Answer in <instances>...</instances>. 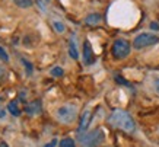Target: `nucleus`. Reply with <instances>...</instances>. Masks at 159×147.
<instances>
[{"label":"nucleus","mask_w":159,"mask_h":147,"mask_svg":"<svg viewBox=\"0 0 159 147\" xmlns=\"http://www.w3.org/2000/svg\"><path fill=\"white\" fill-rule=\"evenodd\" d=\"M110 124L112 127L118 128V130H123L124 133H134L136 130V124L134 119L127 111H123V109H116L112 114L110 115Z\"/></svg>","instance_id":"nucleus-1"},{"label":"nucleus","mask_w":159,"mask_h":147,"mask_svg":"<svg viewBox=\"0 0 159 147\" xmlns=\"http://www.w3.org/2000/svg\"><path fill=\"white\" fill-rule=\"evenodd\" d=\"M105 140V133L101 128H95L91 133L83 134L82 137H79L80 147H99Z\"/></svg>","instance_id":"nucleus-2"},{"label":"nucleus","mask_w":159,"mask_h":147,"mask_svg":"<svg viewBox=\"0 0 159 147\" xmlns=\"http://www.w3.org/2000/svg\"><path fill=\"white\" fill-rule=\"evenodd\" d=\"M56 117H57V119L61 124H66V125L73 124L77 117V108L75 105H70V104L63 105V106H60V108L57 109Z\"/></svg>","instance_id":"nucleus-3"},{"label":"nucleus","mask_w":159,"mask_h":147,"mask_svg":"<svg viewBox=\"0 0 159 147\" xmlns=\"http://www.w3.org/2000/svg\"><path fill=\"white\" fill-rule=\"evenodd\" d=\"M131 51L130 42L124 38H118L114 41L112 47H111V54L116 60H124Z\"/></svg>","instance_id":"nucleus-4"},{"label":"nucleus","mask_w":159,"mask_h":147,"mask_svg":"<svg viewBox=\"0 0 159 147\" xmlns=\"http://www.w3.org/2000/svg\"><path fill=\"white\" fill-rule=\"evenodd\" d=\"M158 42H159V38L156 35L149 33V32H142L133 39V48H136V50H143V48L155 45V44H158Z\"/></svg>","instance_id":"nucleus-5"},{"label":"nucleus","mask_w":159,"mask_h":147,"mask_svg":"<svg viewBox=\"0 0 159 147\" xmlns=\"http://www.w3.org/2000/svg\"><path fill=\"white\" fill-rule=\"evenodd\" d=\"M91 119H92V112L89 109H86L82 114V117H80V121H79V127H77V136L79 137H82L83 134H86L88 127L91 124Z\"/></svg>","instance_id":"nucleus-6"},{"label":"nucleus","mask_w":159,"mask_h":147,"mask_svg":"<svg viewBox=\"0 0 159 147\" xmlns=\"http://www.w3.org/2000/svg\"><path fill=\"white\" fill-rule=\"evenodd\" d=\"M83 63H85V66H92L95 63V54H93L92 45L88 39L83 42Z\"/></svg>","instance_id":"nucleus-7"},{"label":"nucleus","mask_w":159,"mask_h":147,"mask_svg":"<svg viewBox=\"0 0 159 147\" xmlns=\"http://www.w3.org/2000/svg\"><path fill=\"white\" fill-rule=\"evenodd\" d=\"M41 109H43L41 100H34V102H31V104H28L25 106V112L28 115H39L41 114Z\"/></svg>","instance_id":"nucleus-8"},{"label":"nucleus","mask_w":159,"mask_h":147,"mask_svg":"<svg viewBox=\"0 0 159 147\" xmlns=\"http://www.w3.org/2000/svg\"><path fill=\"white\" fill-rule=\"evenodd\" d=\"M69 56H70L73 60H77V58H79V50H77L75 35H73L72 38H70V41H69Z\"/></svg>","instance_id":"nucleus-9"},{"label":"nucleus","mask_w":159,"mask_h":147,"mask_svg":"<svg viewBox=\"0 0 159 147\" xmlns=\"http://www.w3.org/2000/svg\"><path fill=\"white\" fill-rule=\"evenodd\" d=\"M101 20H102V16L99 13H91L85 18V24L89 25V26H95V25L101 24Z\"/></svg>","instance_id":"nucleus-10"},{"label":"nucleus","mask_w":159,"mask_h":147,"mask_svg":"<svg viewBox=\"0 0 159 147\" xmlns=\"http://www.w3.org/2000/svg\"><path fill=\"white\" fill-rule=\"evenodd\" d=\"M7 111H9L13 117H19L20 115V109L18 108V102H16V100H10L9 104H7Z\"/></svg>","instance_id":"nucleus-11"},{"label":"nucleus","mask_w":159,"mask_h":147,"mask_svg":"<svg viewBox=\"0 0 159 147\" xmlns=\"http://www.w3.org/2000/svg\"><path fill=\"white\" fill-rule=\"evenodd\" d=\"M13 3L20 9H29L31 6L34 5L32 0H13Z\"/></svg>","instance_id":"nucleus-12"},{"label":"nucleus","mask_w":159,"mask_h":147,"mask_svg":"<svg viewBox=\"0 0 159 147\" xmlns=\"http://www.w3.org/2000/svg\"><path fill=\"white\" fill-rule=\"evenodd\" d=\"M53 28L56 29V32L63 33L66 31V25L63 24V22H60V20H53Z\"/></svg>","instance_id":"nucleus-13"},{"label":"nucleus","mask_w":159,"mask_h":147,"mask_svg":"<svg viewBox=\"0 0 159 147\" xmlns=\"http://www.w3.org/2000/svg\"><path fill=\"white\" fill-rule=\"evenodd\" d=\"M58 147H76V143H75V140L73 138H63L61 141H60V144H58Z\"/></svg>","instance_id":"nucleus-14"},{"label":"nucleus","mask_w":159,"mask_h":147,"mask_svg":"<svg viewBox=\"0 0 159 147\" xmlns=\"http://www.w3.org/2000/svg\"><path fill=\"white\" fill-rule=\"evenodd\" d=\"M64 74V70H63L61 67H54L51 69V76L53 77H61Z\"/></svg>","instance_id":"nucleus-15"},{"label":"nucleus","mask_w":159,"mask_h":147,"mask_svg":"<svg viewBox=\"0 0 159 147\" xmlns=\"http://www.w3.org/2000/svg\"><path fill=\"white\" fill-rule=\"evenodd\" d=\"M0 60L5 61V63L9 61V56H7V52L5 51V48L3 47H0Z\"/></svg>","instance_id":"nucleus-16"},{"label":"nucleus","mask_w":159,"mask_h":147,"mask_svg":"<svg viewBox=\"0 0 159 147\" xmlns=\"http://www.w3.org/2000/svg\"><path fill=\"white\" fill-rule=\"evenodd\" d=\"M22 63H24V66L26 67V70H28V74H32V70H34L32 64H31L28 60H25V58H22Z\"/></svg>","instance_id":"nucleus-17"},{"label":"nucleus","mask_w":159,"mask_h":147,"mask_svg":"<svg viewBox=\"0 0 159 147\" xmlns=\"http://www.w3.org/2000/svg\"><path fill=\"white\" fill-rule=\"evenodd\" d=\"M56 144H57V140L54 138V140H51L50 143H47V144H45L44 147H56Z\"/></svg>","instance_id":"nucleus-18"},{"label":"nucleus","mask_w":159,"mask_h":147,"mask_svg":"<svg viewBox=\"0 0 159 147\" xmlns=\"http://www.w3.org/2000/svg\"><path fill=\"white\" fill-rule=\"evenodd\" d=\"M5 74H6L5 67H2V66H0V82L3 80V77H5Z\"/></svg>","instance_id":"nucleus-19"},{"label":"nucleus","mask_w":159,"mask_h":147,"mask_svg":"<svg viewBox=\"0 0 159 147\" xmlns=\"http://www.w3.org/2000/svg\"><path fill=\"white\" fill-rule=\"evenodd\" d=\"M150 29H153V31H159V24L152 22V24H150Z\"/></svg>","instance_id":"nucleus-20"},{"label":"nucleus","mask_w":159,"mask_h":147,"mask_svg":"<svg viewBox=\"0 0 159 147\" xmlns=\"http://www.w3.org/2000/svg\"><path fill=\"white\" fill-rule=\"evenodd\" d=\"M155 89L158 90V93H159V77H156V79H155Z\"/></svg>","instance_id":"nucleus-21"},{"label":"nucleus","mask_w":159,"mask_h":147,"mask_svg":"<svg viewBox=\"0 0 159 147\" xmlns=\"http://www.w3.org/2000/svg\"><path fill=\"white\" fill-rule=\"evenodd\" d=\"M3 117H5V109L0 106V118H3Z\"/></svg>","instance_id":"nucleus-22"},{"label":"nucleus","mask_w":159,"mask_h":147,"mask_svg":"<svg viewBox=\"0 0 159 147\" xmlns=\"http://www.w3.org/2000/svg\"><path fill=\"white\" fill-rule=\"evenodd\" d=\"M0 147H9V146H7L5 141H2V143H0Z\"/></svg>","instance_id":"nucleus-23"},{"label":"nucleus","mask_w":159,"mask_h":147,"mask_svg":"<svg viewBox=\"0 0 159 147\" xmlns=\"http://www.w3.org/2000/svg\"><path fill=\"white\" fill-rule=\"evenodd\" d=\"M0 100H2V98H0Z\"/></svg>","instance_id":"nucleus-24"}]
</instances>
